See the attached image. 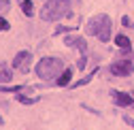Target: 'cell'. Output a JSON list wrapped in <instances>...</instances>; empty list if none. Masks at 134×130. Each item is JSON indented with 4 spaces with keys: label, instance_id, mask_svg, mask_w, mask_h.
<instances>
[{
    "label": "cell",
    "instance_id": "cell-12",
    "mask_svg": "<svg viewBox=\"0 0 134 130\" xmlns=\"http://www.w3.org/2000/svg\"><path fill=\"white\" fill-rule=\"evenodd\" d=\"M96 71H98V68H96ZM96 71H94L92 75H85V77H83V79H79V81H77V85H85V83H90V81L94 79V75H96Z\"/></svg>",
    "mask_w": 134,
    "mask_h": 130
},
{
    "label": "cell",
    "instance_id": "cell-8",
    "mask_svg": "<svg viewBox=\"0 0 134 130\" xmlns=\"http://www.w3.org/2000/svg\"><path fill=\"white\" fill-rule=\"evenodd\" d=\"M11 79H13V73H11V68L7 66L4 62H0V83H9Z\"/></svg>",
    "mask_w": 134,
    "mask_h": 130
},
{
    "label": "cell",
    "instance_id": "cell-5",
    "mask_svg": "<svg viewBox=\"0 0 134 130\" xmlns=\"http://www.w3.org/2000/svg\"><path fill=\"white\" fill-rule=\"evenodd\" d=\"M30 64H32V53L30 51H19L13 60V66L17 68L19 73H28L30 71Z\"/></svg>",
    "mask_w": 134,
    "mask_h": 130
},
{
    "label": "cell",
    "instance_id": "cell-17",
    "mask_svg": "<svg viewBox=\"0 0 134 130\" xmlns=\"http://www.w3.org/2000/svg\"><path fill=\"white\" fill-rule=\"evenodd\" d=\"M83 66H85V58H81V60L77 62V68H83Z\"/></svg>",
    "mask_w": 134,
    "mask_h": 130
},
{
    "label": "cell",
    "instance_id": "cell-14",
    "mask_svg": "<svg viewBox=\"0 0 134 130\" xmlns=\"http://www.w3.org/2000/svg\"><path fill=\"white\" fill-rule=\"evenodd\" d=\"M9 7H11V2H9V0H0V13L9 11Z\"/></svg>",
    "mask_w": 134,
    "mask_h": 130
},
{
    "label": "cell",
    "instance_id": "cell-11",
    "mask_svg": "<svg viewBox=\"0 0 134 130\" xmlns=\"http://www.w3.org/2000/svg\"><path fill=\"white\" fill-rule=\"evenodd\" d=\"M115 43H117V47H121V49H130V39L126 34H117L115 36Z\"/></svg>",
    "mask_w": 134,
    "mask_h": 130
},
{
    "label": "cell",
    "instance_id": "cell-6",
    "mask_svg": "<svg viewBox=\"0 0 134 130\" xmlns=\"http://www.w3.org/2000/svg\"><path fill=\"white\" fill-rule=\"evenodd\" d=\"M64 45H66V47H75V49H79L81 53H85V51H87V43L83 41L81 36H72V34H70V36H66V39H64Z\"/></svg>",
    "mask_w": 134,
    "mask_h": 130
},
{
    "label": "cell",
    "instance_id": "cell-7",
    "mask_svg": "<svg viewBox=\"0 0 134 130\" xmlns=\"http://www.w3.org/2000/svg\"><path fill=\"white\" fill-rule=\"evenodd\" d=\"M111 96H113V100H115V105H117V107H130V105H134V100L130 98L128 94H124V92L111 90Z\"/></svg>",
    "mask_w": 134,
    "mask_h": 130
},
{
    "label": "cell",
    "instance_id": "cell-15",
    "mask_svg": "<svg viewBox=\"0 0 134 130\" xmlns=\"http://www.w3.org/2000/svg\"><path fill=\"white\" fill-rule=\"evenodd\" d=\"M4 30H9V21L4 17H0V32H4Z\"/></svg>",
    "mask_w": 134,
    "mask_h": 130
},
{
    "label": "cell",
    "instance_id": "cell-13",
    "mask_svg": "<svg viewBox=\"0 0 134 130\" xmlns=\"http://www.w3.org/2000/svg\"><path fill=\"white\" fill-rule=\"evenodd\" d=\"M17 100L24 102V105H34L36 102V98H28V96H17Z\"/></svg>",
    "mask_w": 134,
    "mask_h": 130
},
{
    "label": "cell",
    "instance_id": "cell-18",
    "mask_svg": "<svg viewBox=\"0 0 134 130\" xmlns=\"http://www.w3.org/2000/svg\"><path fill=\"white\" fill-rule=\"evenodd\" d=\"M124 120H126V124H130V126H132V128H134V120H132V117H128V115H126V117H124Z\"/></svg>",
    "mask_w": 134,
    "mask_h": 130
},
{
    "label": "cell",
    "instance_id": "cell-9",
    "mask_svg": "<svg viewBox=\"0 0 134 130\" xmlns=\"http://www.w3.org/2000/svg\"><path fill=\"white\" fill-rule=\"evenodd\" d=\"M70 77H72V71H70V68L62 71V75L58 77V85H68V83H70Z\"/></svg>",
    "mask_w": 134,
    "mask_h": 130
},
{
    "label": "cell",
    "instance_id": "cell-10",
    "mask_svg": "<svg viewBox=\"0 0 134 130\" xmlns=\"http://www.w3.org/2000/svg\"><path fill=\"white\" fill-rule=\"evenodd\" d=\"M21 13L26 15V17H32V15H34V4H32L30 0H24L21 2Z\"/></svg>",
    "mask_w": 134,
    "mask_h": 130
},
{
    "label": "cell",
    "instance_id": "cell-3",
    "mask_svg": "<svg viewBox=\"0 0 134 130\" xmlns=\"http://www.w3.org/2000/svg\"><path fill=\"white\" fill-rule=\"evenodd\" d=\"M64 71V62L62 58H43L36 64V75L43 81H53L58 79V75H62Z\"/></svg>",
    "mask_w": 134,
    "mask_h": 130
},
{
    "label": "cell",
    "instance_id": "cell-4",
    "mask_svg": "<svg viewBox=\"0 0 134 130\" xmlns=\"http://www.w3.org/2000/svg\"><path fill=\"white\" fill-rule=\"evenodd\" d=\"M109 71H111V75H115V77H128V75L134 71V66H132L130 60H115L111 66H109Z\"/></svg>",
    "mask_w": 134,
    "mask_h": 130
},
{
    "label": "cell",
    "instance_id": "cell-1",
    "mask_svg": "<svg viewBox=\"0 0 134 130\" xmlns=\"http://www.w3.org/2000/svg\"><path fill=\"white\" fill-rule=\"evenodd\" d=\"M85 30H87V34L98 36L102 43H109V41H111V30H113L111 17H109V15H104V13H98V15H94V17L87 19Z\"/></svg>",
    "mask_w": 134,
    "mask_h": 130
},
{
    "label": "cell",
    "instance_id": "cell-16",
    "mask_svg": "<svg viewBox=\"0 0 134 130\" xmlns=\"http://www.w3.org/2000/svg\"><path fill=\"white\" fill-rule=\"evenodd\" d=\"M121 24H124L126 28H130V26H132V21H130V17H124V19H121Z\"/></svg>",
    "mask_w": 134,
    "mask_h": 130
},
{
    "label": "cell",
    "instance_id": "cell-2",
    "mask_svg": "<svg viewBox=\"0 0 134 130\" xmlns=\"http://www.w3.org/2000/svg\"><path fill=\"white\" fill-rule=\"evenodd\" d=\"M70 15V0H47L41 9L43 21H58Z\"/></svg>",
    "mask_w": 134,
    "mask_h": 130
}]
</instances>
